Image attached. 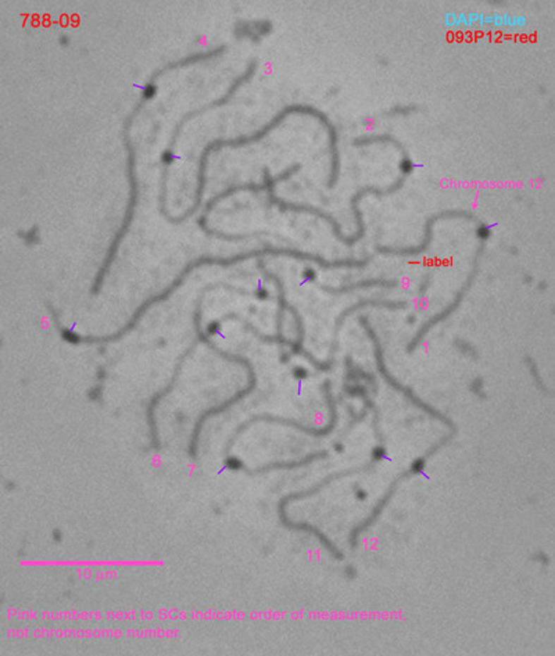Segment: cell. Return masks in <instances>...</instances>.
I'll use <instances>...</instances> for the list:
<instances>
[{
    "mask_svg": "<svg viewBox=\"0 0 555 656\" xmlns=\"http://www.w3.org/2000/svg\"><path fill=\"white\" fill-rule=\"evenodd\" d=\"M292 114H303V116H310L312 119H317L319 123H322L327 130H328V135H329V153H331V174H329V179H328V186L329 188H334L338 182V178H339V166H341V157H339V149H338V132L334 126V123L329 121V119L327 117L325 113H322L321 110L315 109V107H311V106H304V104H291V106H286L283 107L278 116H275L269 123L267 125H264L261 129L256 130L255 133H250V135H243V136H239V138H235V139H218V140H214V142H210L202 152L200 154V159H199V169H197V185H196V192H195V203L181 217H171L167 211H166V205H160V212L161 215L170 222V224H173V225H178V224H182L183 221H186L189 217H192L199 208H200V205H202V199H203V192H205V188H206V181H207V176H206V171H207V160H209V156L213 153V152H216V150H221V149H225V147H242V146H248V145H252V143H257L260 140H262L269 132H272L275 128H278L281 123L292 116Z\"/></svg>",
    "mask_w": 555,
    "mask_h": 656,
    "instance_id": "1",
    "label": "cell"
},
{
    "mask_svg": "<svg viewBox=\"0 0 555 656\" xmlns=\"http://www.w3.org/2000/svg\"><path fill=\"white\" fill-rule=\"evenodd\" d=\"M264 255H275V257H291V258H295V260H300V261H310V262H314L325 269H335V268H339L341 267V262L338 260L335 261H328L325 260L324 257L318 255V254H312V253H307V251H300V250H296V248H282V247H274V246H265L262 248H256V250H250V251H243V253H239V254H235L232 257H214V255H200L199 258L196 260H192L190 262H188L185 265V268L178 274V277L172 281L171 285L166 287L163 291H160L159 294H154L152 297H149L146 301H143L138 308L136 311L132 314V317L129 318L127 325L124 328L118 329L116 333L113 334H107V336H103V337H96V343L100 344V343H111V341H117L120 340L123 336H126L128 332H130L132 329L135 328L138 325V322L140 321V318L147 312V310L150 307H153L154 304H159L161 301H166L172 293L178 288V287L182 286V284L185 282V279L189 277V274H192L196 268L199 267H203V265H221V267H231V265H235V264H239V262H243L246 260H250V258H257V257H264Z\"/></svg>",
    "mask_w": 555,
    "mask_h": 656,
    "instance_id": "2",
    "label": "cell"
},
{
    "mask_svg": "<svg viewBox=\"0 0 555 656\" xmlns=\"http://www.w3.org/2000/svg\"><path fill=\"white\" fill-rule=\"evenodd\" d=\"M146 99H140L138 102V104L133 107V110L130 111L126 123H124V126H123V139H124V147L128 153V159H127V176H128V183H129V199L128 203H127V209H126V214H124V218H123V222L117 231V233L114 235L111 243H110V247L107 250V254H106V258L103 261V264L100 265L97 274H96V278H94V282H93V286H92V290L90 293L93 296L99 294L100 290H102V286H103V282L111 268V264L118 253V248L121 246L126 235L128 233L129 228H130V224L133 221V217H135V208H136V205H138V199H139V183H138V178H136V156H135V149H133V145L130 142V135H129V130H130V126H132V123L135 120V117L138 116V113L143 109V106L146 104Z\"/></svg>",
    "mask_w": 555,
    "mask_h": 656,
    "instance_id": "3",
    "label": "cell"
},
{
    "mask_svg": "<svg viewBox=\"0 0 555 656\" xmlns=\"http://www.w3.org/2000/svg\"><path fill=\"white\" fill-rule=\"evenodd\" d=\"M322 390H324V394H325V400H327L328 410H329V418H331V419H329V423H328L325 427H322V429H312V427H308V426L300 423V422L295 420V419H288V418H281V416H272V415H256V416L250 418L248 422H245L243 425L239 426V429L236 430V433L231 437V440H229V443H228V446H226L225 452L229 454V452H231V449H232V446L236 443L238 437H239L246 429H249L253 423H256V422H268V423H276V425L291 426V427H293V429H296V430H300V432H303V433H305V435H308V436H314V437H324V436L329 435V433L335 429L336 422H338V412H336V406H335V399H334L332 391H331V383H329V380H327V382L324 383Z\"/></svg>",
    "mask_w": 555,
    "mask_h": 656,
    "instance_id": "4",
    "label": "cell"
},
{
    "mask_svg": "<svg viewBox=\"0 0 555 656\" xmlns=\"http://www.w3.org/2000/svg\"><path fill=\"white\" fill-rule=\"evenodd\" d=\"M360 324L362 325V328L365 329V332H367L368 337H370V339L372 340V343H374V348H375V358H377V368H378V372L382 375V377H384V380H386V383H389V386H391V387H393V389H396L397 391L403 393V394H404V396H405V397H407V399H408V400H410V401H411V403H413L415 407H418L420 410L425 411V412L429 413L430 416H433V418L439 419L440 422H443L444 425H447V426L450 427V432H454V433H456V432H457V427H456V425L453 423V420H451V419H449V418H447L446 415H443L441 412H439V411L434 410L433 407L427 406V403H424L422 400H420V399H418V397H417V396L413 393V390H411L410 387H405V386H403V384H401L398 380H396V379H394V377L390 375V372L387 370V368H386V364H384V350H382V346H381L379 337L377 336V333L374 332V329H372V327L370 325V321H368V318H367V317H364V315H361V317H360Z\"/></svg>",
    "mask_w": 555,
    "mask_h": 656,
    "instance_id": "5",
    "label": "cell"
},
{
    "mask_svg": "<svg viewBox=\"0 0 555 656\" xmlns=\"http://www.w3.org/2000/svg\"><path fill=\"white\" fill-rule=\"evenodd\" d=\"M482 250H483V246L479 247V250H477V253H476V257H475V261H473L475 264H473V267H472L470 277L467 278L465 284L460 288V291L456 294V298L451 301V304H449V307H446L441 312H439L437 315H434L433 318H430L427 322H425V324L421 327V329L418 330V333L415 334V337L408 343V346H407V353H413V351L418 347V344L422 341V339L425 337V334H427L430 329L433 328L434 325H437L439 322L447 320V318H449L450 315H453V312L457 311V308L461 305L464 297L467 296V291L470 290L472 284H473V281H475V278H476V275H477V271H479V257H480V254H482Z\"/></svg>",
    "mask_w": 555,
    "mask_h": 656,
    "instance_id": "6",
    "label": "cell"
},
{
    "mask_svg": "<svg viewBox=\"0 0 555 656\" xmlns=\"http://www.w3.org/2000/svg\"><path fill=\"white\" fill-rule=\"evenodd\" d=\"M443 218H467L470 221H475L477 222V218L470 214V211H463V209H447V211H441L439 214H434L432 215L430 218H427V225H425V239L422 241V243L420 246L415 247H403V248H398V247H389V246H377V251L382 253V254H394V255H417V254H421L424 251H427V247L430 245L432 242V238H433V225L439 221V219H443Z\"/></svg>",
    "mask_w": 555,
    "mask_h": 656,
    "instance_id": "7",
    "label": "cell"
},
{
    "mask_svg": "<svg viewBox=\"0 0 555 656\" xmlns=\"http://www.w3.org/2000/svg\"><path fill=\"white\" fill-rule=\"evenodd\" d=\"M404 181H405V176L401 175V178H398L393 185H390L389 188L386 189H379V188H375V186H365V188H361L350 200V205H351V209H353V214H354V219H355V224H357V231L353 236L347 238L346 239V246H354L355 243H358L364 235H365V224H364V219H362V212L360 211L358 208V202L365 196V195H375V196H389L391 193H396L397 190H400L404 185Z\"/></svg>",
    "mask_w": 555,
    "mask_h": 656,
    "instance_id": "8",
    "label": "cell"
},
{
    "mask_svg": "<svg viewBox=\"0 0 555 656\" xmlns=\"http://www.w3.org/2000/svg\"><path fill=\"white\" fill-rule=\"evenodd\" d=\"M195 343L189 346V348L181 356L176 367H175V370H173V375H172L171 382L164 387L161 389L159 393H156L152 400L149 401V406L146 408V415H147V423H149V429H150V439H152V447L153 450H160V440H159V430H157V423H156V408L159 406V403L167 396L170 394L172 390L175 389L176 386V382H178V377H179V373H181V370L186 361V358L192 354V351L195 350Z\"/></svg>",
    "mask_w": 555,
    "mask_h": 656,
    "instance_id": "9",
    "label": "cell"
},
{
    "mask_svg": "<svg viewBox=\"0 0 555 656\" xmlns=\"http://www.w3.org/2000/svg\"><path fill=\"white\" fill-rule=\"evenodd\" d=\"M374 466V463L371 465H365V466H361V468H357V469H350V470H346V472H341L338 475H332V476H328L327 479H324L322 482H319L317 486L308 489V490H304V492H292V494H288L285 495L283 498H281L279 504H278V516H279V521L283 525L286 521H288V516H286V506L289 502L292 501H298V499H304V498H308V497H312L315 494L321 492L324 487H327L329 483L338 480V479H342V478H346L348 475H353V473H360V472H367L368 469H371Z\"/></svg>",
    "mask_w": 555,
    "mask_h": 656,
    "instance_id": "10",
    "label": "cell"
},
{
    "mask_svg": "<svg viewBox=\"0 0 555 656\" xmlns=\"http://www.w3.org/2000/svg\"><path fill=\"white\" fill-rule=\"evenodd\" d=\"M362 308H389V310H404L407 308V303L405 301H390V300H378V298H367V300H361L355 304H353L351 307L346 308L343 311L342 314L339 315L338 321H336V327H335V336H334V341L338 343V333L339 330L342 328L343 322L346 321L347 317H350L353 312L358 311V310H362ZM335 347H338V344H335Z\"/></svg>",
    "mask_w": 555,
    "mask_h": 656,
    "instance_id": "11",
    "label": "cell"
},
{
    "mask_svg": "<svg viewBox=\"0 0 555 656\" xmlns=\"http://www.w3.org/2000/svg\"><path fill=\"white\" fill-rule=\"evenodd\" d=\"M328 455L327 451H319V452H312L307 456H304L303 459L300 461H292V462H271L268 465H264V466H260L257 469H246L243 468V470L249 475H258V473H267V472H272V470H283V469H298V468H301L304 465H308L317 459H321V458H325Z\"/></svg>",
    "mask_w": 555,
    "mask_h": 656,
    "instance_id": "12",
    "label": "cell"
},
{
    "mask_svg": "<svg viewBox=\"0 0 555 656\" xmlns=\"http://www.w3.org/2000/svg\"><path fill=\"white\" fill-rule=\"evenodd\" d=\"M397 282L396 281H386V279H367V281H360L351 285H342V286H328V285H321V290L332 294V296H341L346 293H351L355 290L361 288H370V287H396Z\"/></svg>",
    "mask_w": 555,
    "mask_h": 656,
    "instance_id": "13",
    "label": "cell"
},
{
    "mask_svg": "<svg viewBox=\"0 0 555 656\" xmlns=\"http://www.w3.org/2000/svg\"><path fill=\"white\" fill-rule=\"evenodd\" d=\"M272 30V25L269 21L262 20L257 23H240L238 24L235 30V37L242 40V38H249L252 42H260V40L265 35H268Z\"/></svg>",
    "mask_w": 555,
    "mask_h": 656,
    "instance_id": "14",
    "label": "cell"
},
{
    "mask_svg": "<svg viewBox=\"0 0 555 656\" xmlns=\"http://www.w3.org/2000/svg\"><path fill=\"white\" fill-rule=\"evenodd\" d=\"M262 190H265V183H264V182L260 183V185H257V183L233 185V186H231V188L222 190L221 193H218L216 196H214L213 199L209 200V203L206 205L205 215H207V214L213 209L214 207L218 205L222 199H225V198H228V196H232V195H235V193H238V192H253V193H260V192H262Z\"/></svg>",
    "mask_w": 555,
    "mask_h": 656,
    "instance_id": "15",
    "label": "cell"
},
{
    "mask_svg": "<svg viewBox=\"0 0 555 656\" xmlns=\"http://www.w3.org/2000/svg\"><path fill=\"white\" fill-rule=\"evenodd\" d=\"M175 160V153L171 149H166L161 154V163H163V169H169L170 165L173 163Z\"/></svg>",
    "mask_w": 555,
    "mask_h": 656,
    "instance_id": "16",
    "label": "cell"
},
{
    "mask_svg": "<svg viewBox=\"0 0 555 656\" xmlns=\"http://www.w3.org/2000/svg\"><path fill=\"white\" fill-rule=\"evenodd\" d=\"M490 235H492V232H490V228H489L487 225H484V224L479 222V228H477V231H476V236H477L480 241H483V242H484L486 239H489V238H490Z\"/></svg>",
    "mask_w": 555,
    "mask_h": 656,
    "instance_id": "17",
    "label": "cell"
},
{
    "mask_svg": "<svg viewBox=\"0 0 555 656\" xmlns=\"http://www.w3.org/2000/svg\"><path fill=\"white\" fill-rule=\"evenodd\" d=\"M21 236L24 238V241L28 243V245H32V243H37L38 242V229L37 228H31L27 233H21Z\"/></svg>",
    "mask_w": 555,
    "mask_h": 656,
    "instance_id": "18",
    "label": "cell"
},
{
    "mask_svg": "<svg viewBox=\"0 0 555 656\" xmlns=\"http://www.w3.org/2000/svg\"><path fill=\"white\" fill-rule=\"evenodd\" d=\"M414 110L415 109L413 106H397L390 111V114H393V116H407V114L413 113Z\"/></svg>",
    "mask_w": 555,
    "mask_h": 656,
    "instance_id": "19",
    "label": "cell"
},
{
    "mask_svg": "<svg viewBox=\"0 0 555 656\" xmlns=\"http://www.w3.org/2000/svg\"><path fill=\"white\" fill-rule=\"evenodd\" d=\"M526 360L529 361V363H527V365H529V370H530V372H532V376H535V377H536V382L539 383L537 386H539V387H542L543 390H546V387H543V383H542V379H540V376L537 375V370H536L535 364H532V360H530V358H526Z\"/></svg>",
    "mask_w": 555,
    "mask_h": 656,
    "instance_id": "20",
    "label": "cell"
},
{
    "mask_svg": "<svg viewBox=\"0 0 555 656\" xmlns=\"http://www.w3.org/2000/svg\"><path fill=\"white\" fill-rule=\"evenodd\" d=\"M303 277H304V281H305V282H314L315 278H317V274H315L314 269L305 268L304 272H303Z\"/></svg>",
    "mask_w": 555,
    "mask_h": 656,
    "instance_id": "21",
    "label": "cell"
},
{
    "mask_svg": "<svg viewBox=\"0 0 555 656\" xmlns=\"http://www.w3.org/2000/svg\"><path fill=\"white\" fill-rule=\"evenodd\" d=\"M255 296L258 298H261V300H265V298L269 297V293L267 290H264V288H258L257 291H255Z\"/></svg>",
    "mask_w": 555,
    "mask_h": 656,
    "instance_id": "22",
    "label": "cell"
},
{
    "mask_svg": "<svg viewBox=\"0 0 555 656\" xmlns=\"http://www.w3.org/2000/svg\"><path fill=\"white\" fill-rule=\"evenodd\" d=\"M60 44H61L63 47L68 46V44H70V38L66 37V35H61V37H60Z\"/></svg>",
    "mask_w": 555,
    "mask_h": 656,
    "instance_id": "23",
    "label": "cell"
}]
</instances>
